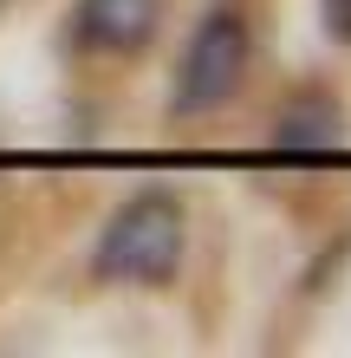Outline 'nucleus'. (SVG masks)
<instances>
[{"mask_svg":"<svg viewBox=\"0 0 351 358\" xmlns=\"http://www.w3.org/2000/svg\"><path fill=\"white\" fill-rule=\"evenodd\" d=\"M182 261V202L163 189H143L105 222L98 241V280H137V287H163Z\"/></svg>","mask_w":351,"mask_h":358,"instance_id":"1","label":"nucleus"},{"mask_svg":"<svg viewBox=\"0 0 351 358\" xmlns=\"http://www.w3.org/2000/svg\"><path fill=\"white\" fill-rule=\"evenodd\" d=\"M241 72H247V13L234 7V0H215V7L202 13L189 52H182L170 111L176 117H209V111H221V104L234 98Z\"/></svg>","mask_w":351,"mask_h":358,"instance_id":"2","label":"nucleus"},{"mask_svg":"<svg viewBox=\"0 0 351 358\" xmlns=\"http://www.w3.org/2000/svg\"><path fill=\"white\" fill-rule=\"evenodd\" d=\"M156 20H163V0H78L72 7V46L117 59V52L150 46Z\"/></svg>","mask_w":351,"mask_h":358,"instance_id":"3","label":"nucleus"},{"mask_svg":"<svg viewBox=\"0 0 351 358\" xmlns=\"http://www.w3.org/2000/svg\"><path fill=\"white\" fill-rule=\"evenodd\" d=\"M345 137V111L332 98H293L286 111L274 117V150H332Z\"/></svg>","mask_w":351,"mask_h":358,"instance_id":"4","label":"nucleus"},{"mask_svg":"<svg viewBox=\"0 0 351 358\" xmlns=\"http://www.w3.org/2000/svg\"><path fill=\"white\" fill-rule=\"evenodd\" d=\"M319 7H325V33L351 46V0H319Z\"/></svg>","mask_w":351,"mask_h":358,"instance_id":"5","label":"nucleus"}]
</instances>
